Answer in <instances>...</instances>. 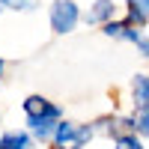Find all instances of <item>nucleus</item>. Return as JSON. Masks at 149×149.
<instances>
[{"label": "nucleus", "mask_w": 149, "mask_h": 149, "mask_svg": "<svg viewBox=\"0 0 149 149\" xmlns=\"http://www.w3.org/2000/svg\"><path fill=\"white\" fill-rule=\"evenodd\" d=\"M95 137L93 128H90V122H72V119H60L57 122V128L51 134V149H86L90 146V140Z\"/></svg>", "instance_id": "obj_1"}, {"label": "nucleus", "mask_w": 149, "mask_h": 149, "mask_svg": "<svg viewBox=\"0 0 149 149\" xmlns=\"http://www.w3.org/2000/svg\"><path fill=\"white\" fill-rule=\"evenodd\" d=\"M48 24L57 36H66L81 24V3L78 0H54L48 9Z\"/></svg>", "instance_id": "obj_2"}, {"label": "nucleus", "mask_w": 149, "mask_h": 149, "mask_svg": "<svg viewBox=\"0 0 149 149\" xmlns=\"http://www.w3.org/2000/svg\"><path fill=\"white\" fill-rule=\"evenodd\" d=\"M63 119V107H57L51 110V113H45V116H36V119H27V134H30V140H39V143H48L51 140V134L57 128V122Z\"/></svg>", "instance_id": "obj_3"}, {"label": "nucleus", "mask_w": 149, "mask_h": 149, "mask_svg": "<svg viewBox=\"0 0 149 149\" xmlns=\"http://www.w3.org/2000/svg\"><path fill=\"white\" fill-rule=\"evenodd\" d=\"M116 18V3L113 0H93L90 3V9L86 12H81V21H86L90 27H102V24H107V21H113Z\"/></svg>", "instance_id": "obj_4"}, {"label": "nucleus", "mask_w": 149, "mask_h": 149, "mask_svg": "<svg viewBox=\"0 0 149 149\" xmlns=\"http://www.w3.org/2000/svg\"><path fill=\"white\" fill-rule=\"evenodd\" d=\"M60 104H54L51 98H45V95H39V93H33V95H27L21 102V110H24V119H36V116H45V113H51V110H57Z\"/></svg>", "instance_id": "obj_5"}, {"label": "nucleus", "mask_w": 149, "mask_h": 149, "mask_svg": "<svg viewBox=\"0 0 149 149\" xmlns=\"http://www.w3.org/2000/svg\"><path fill=\"white\" fill-rule=\"evenodd\" d=\"M125 21L137 30H146L149 24V0H125Z\"/></svg>", "instance_id": "obj_6"}, {"label": "nucleus", "mask_w": 149, "mask_h": 149, "mask_svg": "<svg viewBox=\"0 0 149 149\" xmlns=\"http://www.w3.org/2000/svg\"><path fill=\"white\" fill-rule=\"evenodd\" d=\"M131 98H134V110H149V74L137 72L131 81Z\"/></svg>", "instance_id": "obj_7"}, {"label": "nucleus", "mask_w": 149, "mask_h": 149, "mask_svg": "<svg viewBox=\"0 0 149 149\" xmlns=\"http://www.w3.org/2000/svg\"><path fill=\"white\" fill-rule=\"evenodd\" d=\"M0 149H33V140L27 131H6L0 134Z\"/></svg>", "instance_id": "obj_8"}, {"label": "nucleus", "mask_w": 149, "mask_h": 149, "mask_svg": "<svg viewBox=\"0 0 149 149\" xmlns=\"http://www.w3.org/2000/svg\"><path fill=\"white\" fill-rule=\"evenodd\" d=\"M119 39H122V42H131V45H137L140 57H146V54H149V45H146V33H143V30H137V27H131L128 21H125V27H122Z\"/></svg>", "instance_id": "obj_9"}, {"label": "nucleus", "mask_w": 149, "mask_h": 149, "mask_svg": "<svg viewBox=\"0 0 149 149\" xmlns=\"http://www.w3.org/2000/svg\"><path fill=\"white\" fill-rule=\"evenodd\" d=\"M131 134H137L140 140L149 134V110H134L131 113Z\"/></svg>", "instance_id": "obj_10"}, {"label": "nucleus", "mask_w": 149, "mask_h": 149, "mask_svg": "<svg viewBox=\"0 0 149 149\" xmlns=\"http://www.w3.org/2000/svg\"><path fill=\"white\" fill-rule=\"evenodd\" d=\"M113 149H146V143L137 134H119V137H113Z\"/></svg>", "instance_id": "obj_11"}, {"label": "nucleus", "mask_w": 149, "mask_h": 149, "mask_svg": "<svg viewBox=\"0 0 149 149\" xmlns=\"http://www.w3.org/2000/svg\"><path fill=\"white\" fill-rule=\"evenodd\" d=\"M3 9H12V12H33L36 9V0H0Z\"/></svg>", "instance_id": "obj_12"}, {"label": "nucleus", "mask_w": 149, "mask_h": 149, "mask_svg": "<svg viewBox=\"0 0 149 149\" xmlns=\"http://www.w3.org/2000/svg\"><path fill=\"white\" fill-rule=\"evenodd\" d=\"M3 69H6V63H3V57H0V78H3Z\"/></svg>", "instance_id": "obj_13"}, {"label": "nucleus", "mask_w": 149, "mask_h": 149, "mask_svg": "<svg viewBox=\"0 0 149 149\" xmlns=\"http://www.w3.org/2000/svg\"><path fill=\"white\" fill-rule=\"evenodd\" d=\"M0 12H3V6H0Z\"/></svg>", "instance_id": "obj_14"}]
</instances>
